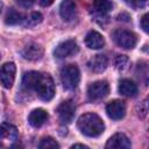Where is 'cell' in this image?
<instances>
[{
	"label": "cell",
	"instance_id": "12",
	"mask_svg": "<svg viewBox=\"0 0 149 149\" xmlns=\"http://www.w3.org/2000/svg\"><path fill=\"white\" fill-rule=\"evenodd\" d=\"M76 3L72 1V0H64L62 1L61 6H59V14H61V17L66 21V22H70L72 21L74 17H76Z\"/></svg>",
	"mask_w": 149,
	"mask_h": 149
},
{
	"label": "cell",
	"instance_id": "21",
	"mask_svg": "<svg viewBox=\"0 0 149 149\" xmlns=\"http://www.w3.org/2000/svg\"><path fill=\"white\" fill-rule=\"evenodd\" d=\"M42 20H43V16H42L41 13H38V12H33V13L28 16V19H27V24L30 26V27H34V26L41 23Z\"/></svg>",
	"mask_w": 149,
	"mask_h": 149
},
{
	"label": "cell",
	"instance_id": "23",
	"mask_svg": "<svg viewBox=\"0 0 149 149\" xmlns=\"http://www.w3.org/2000/svg\"><path fill=\"white\" fill-rule=\"evenodd\" d=\"M147 1L148 0H125V2L127 5H129L130 7H133L134 9H141V8L146 7Z\"/></svg>",
	"mask_w": 149,
	"mask_h": 149
},
{
	"label": "cell",
	"instance_id": "10",
	"mask_svg": "<svg viewBox=\"0 0 149 149\" xmlns=\"http://www.w3.org/2000/svg\"><path fill=\"white\" fill-rule=\"evenodd\" d=\"M21 55H22V57L24 59L35 62V61H38V59L42 58V56H43V49H42L41 45H38L36 43H29V44H27L21 50Z\"/></svg>",
	"mask_w": 149,
	"mask_h": 149
},
{
	"label": "cell",
	"instance_id": "1",
	"mask_svg": "<svg viewBox=\"0 0 149 149\" xmlns=\"http://www.w3.org/2000/svg\"><path fill=\"white\" fill-rule=\"evenodd\" d=\"M22 87L27 91H34L36 95L49 101L55 95V84L50 74L37 71H29L22 78Z\"/></svg>",
	"mask_w": 149,
	"mask_h": 149
},
{
	"label": "cell",
	"instance_id": "11",
	"mask_svg": "<svg viewBox=\"0 0 149 149\" xmlns=\"http://www.w3.org/2000/svg\"><path fill=\"white\" fill-rule=\"evenodd\" d=\"M106 148H118V149H128L132 147L130 140L127 137V135L122 134V133H116L113 136L109 137V140L107 141Z\"/></svg>",
	"mask_w": 149,
	"mask_h": 149
},
{
	"label": "cell",
	"instance_id": "26",
	"mask_svg": "<svg viewBox=\"0 0 149 149\" xmlns=\"http://www.w3.org/2000/svg\"><path fill=\"white\" fill-rule=\"evenodd\" d=\"M16 1H17V3H19L20 6H22V7H24V8L31 7L33 3L35 2V0H16Z\"/></svg>",
	"mask_w": 149,
	"mask_h": 149
},
{
	"label": "cell",
	"instance_id": "19",
	"mask_svg": "<svg viewBox=\"0 0 149 149\" xmlns=\"http://www.w3.org/2000/svg\"><path fill=\"white\" fill-rule=\"evenodd\" d=\"M23 21V16L21 13L16 12L15 9H10L8 10L6 17H5V22L6 24H10V26H14V24H19Z\"/></svg>",
	"mask_w": 149,
	"mask_h": 149
},
{
	"label": "cell",
	"instance_id": "6",
	"mask_svg": "<svg viewBox=\"0 0 149 149\" xmlns=\"http://www.w3.org/2000/svg\"><path fill=\"white\" fill-rule=\"evenodd\" d=\"M78 50H79V48L74 40H66L56 47L54 55L56 58H66V57L76 55L78 52Z\"/></svg>",
	"mask_w": 149,
	"mask_h": 149
},
{
	"label": "cell",
	"instance_id": "15",
	"mask_svg": "<svg viewBox=\"0 0 149 149\" xmlns=\"http://www.w3.org/2000/svg\"><path fill=\"white\" fill-rule=\"evenodd\" d=\"M87 65H88V68H90L91 71L99 73V72H102V71L106 70V68L108 65V59H107V57L105 55L99 54V55L93 56L88 61Z\"/></svg>",
	"mask_w": 149,
	"mask_h": 149
},
{
	"label": "cell",
	"instance_id": "24",
	"mask_svg": "<svg viewBox=\"0 0 149 149\" xmlns=\"http://www.w3.org/2000/svg\"><path fill=\"white\" fill-rule=\"evenodd\" d=\"M139 115L140 118H146L147 113H148V102L147 100H143L142 102H140V106H139Z\"/></svg>",
	"mask_w": 149,
	"mask_h": 149
},
{
	"label": "cell",
	"instance_id": "4",
	"mask_svg": "<svg viewBox=\"0 0 149 149\" xmlns=\"http://www.w3.org/2000/svg\"><path fill=\"white\" fill-rule=\"evenodd\" d=\"M114 42L123 49H133L136 45V35L127 29H116L113 31Z\"/></svg>",
	"mask_w": 149,
	"mask_h": 149
},
{
	"label": "cell",
	"instance_id": "7",
	"mask_svg": "<svg viewBox=\"0 0 149 149\" xmlns=\"http://www.w3.org/2000/svg\"><path fill=\"white\" fill-rule=\"evenodd\" d=\"M15 72H16V68L15 64L12 62L5 63L0 68V81L5 88H10L13 86L15 79Z\"/></svg>",
	"mask_w": 149,
	"mask_h": 149
},
{
	"label": "cell",
	"instance_id": "5",
	"mask_svg": "<svg viewBox=\"0 0 149 149\" xmlns=\"http://www.w3.org/2000/svg\"><path fill=\"white\" fill-rule=\"evenodd\" d=\"M109 92V85L106 80H98L92 83L87 88V97L90 100H99L105 98Z\"/></svg>",
	"mask_w": 149,
	"mask_h": 149
},
{
	"label": "cell",
	"instance_id": "17",
	"mask_svg": "<svg viewBox=\"0 0 149 149\" xmlns=\"http://www.w3.org/2000/svg\"><path fill=\"white\" fill-rule=\"evenodd\" d=\"M119 92L125 97H134L137 93V86L130 79H122L119 83Z\"/></svg>",
	"mask_w": 149,
	"mask_h": 149
},
{
	"label": "cell",
	"instance_id": "22",
	"mask_svg": "<svg viewBox=\"0 0 149 149\" xmlns=\"http://www.w3.org/2000/svg\"><path fill=\"white\" fill-rule=\"evenodd\" d=\"M128 64V57L125 55H119L115 58V66L118 70H123Z\"/></svg>",
	"mask_w": 149,
	"mask_h": 149
},
{
	"label": "cell",
	"instance_id": "28",
	"mask_svg": "<svg viewBox=\"0 0 149 149\" xmlns=\"http://www.w3.org/2000/svg\"><path fill=\"white\" fill-rule=\"evenodd\" d=\"M54 2V0H38V3L43 7H48Z\"/></svg>",
	"mask_w": 149,
	"mask_h": 149
},
{
	"label": "cell",
	"instance_id": "29",
	"mask_svg": "<svg viewBox=\"0 0 149 149\" xmlns=\"http://www.w3.org/2000/svg\"><path fill=\"white\" fill-rule=\"evenodd\" d=\"M71 148H84V149H88V147H87V146L81 144V143H76V144H73Z\"/></svg>",
	"mask_w": 149,
	"mask_h": 149
},
{
	"label": "cell",
	"instance_id": "3",
	"mask_svg": "<svg viewBox=\"0 0 149 149\" xmlns=\"http://www.w3.org/2000/svg\"><path fill=\"white\" fill-rule=\"evenodd\" d=\"M61 80L65 90H74L80 80V72L76 64H68L61 70Z\"/></svg>",
	"mask_w": 149,
	"mask_h": 149
},
{
	"label": "cell",
	"instance_id": "9",
	"mask_svg": "<svg viewBox=\"0 0 149 149\" xmlns=\"http://www.w3.org/2000/svg\"><path fill=\"white\" fill-rule=\"evenodd\" d=\"M106 113L112 120H120L126 114V105L121 100H112L106 106Z\"/></svg>",
	"mask_w": 149,
	"mask_h": 149
},
{
	"label": "cell",
	"instance_id": "25",
	"mask_svg": "<svg viewBox=\"0 0 149 149\" xmlns=\"http://www.w3.org/2000/svg\"><path fill=\"white\" fill-rule=\"evenodd\" d=\"M148 14H144L142 17H141V27H142V29L146 31V33H148L149 31V24H148Z\"/></svg>",
	"mask_w": 149,
	"mask_h": 149
},
{
	"label": "cell",
	"instance_id": "27",
	"mask_svg": "<svg viewBox=\"0 0 149 149\" xmlns=\"http://www.w3.org/2000/svg\"><path fill=\"white\" fill-rule=\"evenodd\" d=\"M118 20L119 21H125V22H128L130 20V16L127 14V13H121L120 15H118Z\"/></svg>",
	"mask_w": 149,
	"mask_h": 149
},
{
	"label": "cell",
	"instance_id": "13",
	"mask_svg": "<svg viewBox=\"0 0 149 149\" xmlns=\"http://www.w3.org/2000/svg\"><path fill=\"white\" fill-rule=\"evenodd\" d=\"M0 137L7 142H15L19 137L17 128L8 122H2L0 125Z\"/></svg>",
	"mask_w": 149,
	"mask_h": 149
},
{
	"label": "cell",
	"instance_id": "20",
	"mask_svg": "<svg viewBox=\"0 0 149 149\" xmlns=\"http://www.w3.org/2000/svg\"><path fill=\"white\" fill-rule=\"evenodd\" d=\"M38 148L40 149H56L59 148V144L56 142V140H54L52 137H43L41 140V142L38 143Z\"/></svg>",
	"mask_w": 149,
	"mask_h": 149
},
{
	"label": "cell",
	"instance_id": "14",
	"mask_svg": "<svg viewBox=\"0 0 149 149\" xmlns=\"http://www.w3.org/2000/svg\"><path fill=\"white\" fill-rule=\"evenodd\" d=\"M85 44L90 49H101L105 45V40L100 33L91 30L85 36Z\"/></svg>",
	"mask_w": 149,
	"mask_h": 149
},
{
	"label": "cell",
	"instance_id": "2",
	"mask_svg": "<svg viewBox=\"0 0 149 149\" xmlns=\"http://www.w3.org/2000/svg\"><path fill=\"white\" fill-rule=\"evenodd\" d=\"M77 126L81 134L88 137H97L105 130V123L101 118L95 113H85L79 116Z\"/></svg>",
	"mask_w": 149,
	"mask_h": 149
},
{
	"label": "cell",
	"instance_id": "16",
	"mask_svg": "<svg viewBox=\"0 0 149 149\" xmlns=\"http://www.w3.org/2000/svg\"><path fill=\"white\" fill-rule=\"evenodd\" d=\"M48 113L42 109V108H37V109H34L30 112L29 116H28V122L30 126L37 128V127H41L47 120H48Z\"/></svg>",
	"mask_w": 149,
	"mask_h": 149
},
{
	"label": "cell",
	"instance_id": "8",
	"mask_svg": "<svg viewBox=\"0 0 149 149\" xmlns=\"http://www.w3.org/2000/svg\"><path fill=\"white\" fill-rule=\"evenodd\" d=\"M57 113H58V118L59 121L62 123H70L73 118H74V113H76V106L71 100H66L63 101L58 108H57Z\"/></svg>",
	"mask_w": 149,
	"mask_h": 149
},
{
	"label": "cell",
	"instance_id": "30",
	"mask_svg": "<svg viewBox=\"0 0 149 149\" xmlns=\"http://www.w3.org/2000/svg\"><path fill=\"white\" fill-rule=\"evenodd\" d=\"M1 10H2V2H1V0H0V13H1Z\"/></svg>",
	"mask_w": 149,
	"mask_h": 149
},
{
	"label": "cell",
	"instance_id": "18",
	"mask_svg": "<svg viewBox=\"0 0 149 149\" xmlns=\"http://www.w3.org/2000/svg\"><path fill=\"white\" fill-rule=\"evenodd\" d=\"M113 7V3L111 0H93L92 8L95 14H106L108 13Z\"/></svg>",
	"mask_w": 149,
	"mask_h": 149
}]
</instances>
